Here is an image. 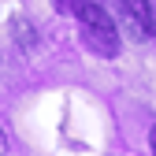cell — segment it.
<instances>
[{
	"label": "cell",
	"instance_id": "6da1fadb",
	"mask_svg": "<svg viewBox=\"0 0 156 156\" xmlns=\"http://www.w3.org/2000/svg\"><path fill=\"white\" fill-rule=\"evenodd\" d=\"M78 30H82V41L89 52L104 56V60H112V56H119L123 41H119V26H115V19L108 15L104 0H78Z\"/></svg>",
	"mask_w": 156,
	"mask_h": 156
},
{
	"label": "cell",
	"instance_id": "7a4b0ae2",
	"mask_svg": "<svg viewBox=\"0 0 156 156\" xmlns=\"http://www.w3.org/2000/svg\"><path fill=\"white\" fill-rule=\"evenodd\" d=\"M119 23L130 41H149L152 37V8L145 0H119Z\"/></svg>",
	"mask_w": 156,
	"mask_h": 156
},
{
	"label": "cell",
	"instance_id": "3957f363",
	"mask_svg": "<svg viewBox=\"0 0 156 156\" xmlns=\"http://www.w3.org/2000/svg\"><path fill=\"white\" fill-rule=\"evenodd\" d=\"M149 145H152V152H156V126H152V134H149Z\"/></svg>",
	"mask_w": 156,
	"mask_h": 156
},
{
	"label": "cell",
	"instance_id": "277c9868",
	"mask_svg": "<svg viewBox=\"0 0 156 156\" xmlns=\"http://www.w3.org/2000/svg\"><path fill=\"white\" fill-rule=\"evenodd\" d=\"M4 149H8V141H4V134H0V152H4Z\"/></svg>",
	"mask_w": 156,
	"mask_h": 156
},
{
	"label": "cell",
	"instance_id": "5b68a950",
	"mask_svg": "<svg viewBox=\"0 0 156 156\" xmlns=\"http://www.w3.org/2000/svg\"><path fill=\"white\" fill-rule=\"evenodd\" d=\"M152 37H156V11H152Z\"/></svg>",
	"mask_w": 156,
	"mask_h": 156
}]
</instances>
